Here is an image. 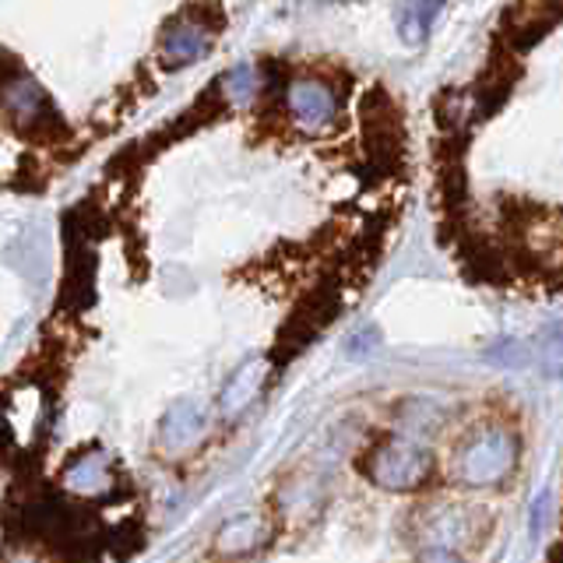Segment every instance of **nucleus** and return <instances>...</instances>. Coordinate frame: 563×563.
<instances>
[{
  "mask_svg": "<svg viewBox=\"0 0 563 563\" xmlns=\"http://www.w3.org/2000/svg\"><path fill=\"white\" fill-rule=\"evenodd\" d=\"M518 462V437L504 427H483L457 444L451 475L462 486H497Z\"/></svg>",
  "mask_w": 563,
  "mask_h": 563,
  "instance_id": "f257e3e1",
  "label": "nucleus"
},
{
  "mask_svg": "<svg viewBox=\"0 0 563 563\" xmlns=\"http://www.w3.org/2000/svg\"><path fill=\"white\" fill-rule=\"evenodd\" d=\"M0 110H4L11 128L29 141H60L67 134L57 106L29 78V70H14L8 81H0Z\"/></svg>",
  "mask_w": 563,
  "mask_h": 563,
  "instance_id": "f03ea898",
  "label": "nucleus"
},
{
  "mask_svg": "<svg viewBox=\"0 0 563 563\" xmlns=\"http://www.w3.org/2000/svg\"><path fill=\"white\" fill-rule=\"evenodd\" d=\"M339 310H342V278H324L321 286H317L303 299V303L292 310L286 328L278 331V342H275L272 360L275 363L296 360L299 352H303L317 339V334H321L334 321V313H339Z\"/></svg>",
  "mask_w": 563,
  "mask_h": 563,
  "instance_id": "7ed1b4c3",
  "label": "nucleus"
},
{
  "mask_svg": "<svg viewBox=\"0 0 563 563\" xmlns=\"http://www.w3.org/2000/svg\"><path fill=\"white\" fill-rule=\"evenodd\" d=\"M430 468H433L430 451L409 437H384L363 462L369 483H377L380 489H398V493L419 489L427 483Z\"/></svg>",
  "mask_w": 563,
  "mask_h": 563,
  "instance_id": "20e7f679",
  "label": "nucleus"
},
{
  "mask_svg": "<svg viewBox=\"0 0 563 563\" xmlns=\"http://www.w3.org/2000/svg\"><path fill=\"white\" fill-rule=\"evenodd\" d=\"M363 123H366V158L377 173L391 176L401 166V120L395 99L384 88H369L363 99Z\"/></svg>",
  "mask_w": 563,
  "mask_h": 563,
  "instance_id": "39448f33",
  "label": "nucleus"
},
{
  "mask_svg": "<svg viewBox=\"0 0 563 563\" xmlns=\"http://www.w3.org/2000/svg\"><path fill=\"white\" fill-rule=\"evenodd\" d=\"M419 556L427 560H454L465 553V545L475 539V518L462 504H440L422 507L419 515Z\"/></svg>",
  "mask_w": 563,
  "mask_h": 563,
  "instance_id": "423d86ee",
  "label": "nucleus"
},
{
  "mask_svg": "<svg viewBox=\"0 0 563 563\" xmlns=\"http://www.w3.org/2000/svg\"><path fill=\"white\" fill-rule=\"evenodd\" d=\"M289 113L303 131L321 134L334 128V113H339V99H334L331 85L317 78H299L289 88Z\"/></svg>",
  "mask_w": 563,
  "mask_h": 563,
  "instance_id": "0eeeda50",
  "label": "nucleus"
},
{
  "mask_svg": "<svg viewBox=\"0 0 563 563\" xmlns=\"http://www.w3.org/2000/svg\"><path fill=\"white\" fill-rule=\"evenodd\" d=\"M211 40H216V29H211L205 18H198L190 11L176 25H169V32L163 35V60L169 67H187V64L205 57Z\"/></svg>",
  "mask_w": 563,
  "mask_h": 563,
  "instance_id": "6e6552de",
  "label": "nucleus"
},
{
  "mask_svg": "<svg viewBox=\"0 0 563 563\" xmlns=\"http://www.w3.org/2000/svg\"><path fill=\"white\" fill-rule=\"evenodd\" d=\"M264 380H268V360H246L236 374L229 377V384L222 387V398H219L222 416L229 422H236L261 398Z\"/></svg>",
  "mask_w": 563,
  "mask_h": 563,
  "instance_id": "1a4fd4ad",
  "label": "nucleus"
},
{
  "mask_svg": "<svg viewBox=\"0 0 563 563\" xmlns=\"http://www.w3.org/2000/svg\"><path fill=\"white\" fill-rule=\"evenodd\" d=\"M205 437V409L198 401H176L163 419V444L169 451H187Z\"/></svg>",
  "mask_w": 563,
  "mask_h": 563,
  "instance_id": "9d476101",
  "label": "nucleus"
},
{
  "mask_svg": "<svg viewBox=\"0 0 563 563\" xmlns=\"http://www.w3.org/2000/svg\"><path fill=\"white\" fill-rule=\"evenodd\" d=\"M444 11V0H401L398 4V32L409 46H419L430 35L433 22Z\"/></svg>",
  "mask_w": 563,
  "mask_h": 563,
  "instance_id": "9b49d317",
  "label": "nucleus"
},
{
  "mask_svg": "<svg viewBox=\"0 0 563 563\" xmlns=\"http://www.w3.org/2000/svg\"><path fill=\"white\" fill-rule=\"evenodd\" d=\"M462 261H465V272L468 278L475 282H486V286H504L510 268H507V257L493 251L489 243L475 240V243H465L462 246Z\"/></svg>",
  "mask_w": 563,
  "mask_h": 563,
  "instance_id": "f8f14e48",
  "label": "nucleus"
},
{
  "mask_svg": "<svg viewBox=\"0 0 563 563\" xmlns=\"http://www.w3.org/2000/svg\"><path fill=\"white\" fill-rule=\"evenodd\" d=\"M67 483L78 493H102L113 486V475L102 454H81L78 462L67 468Z\"/></svg>",
  "mask_w": 563,
  "mask_h": 563,
  "instance_id": "ddd939ff",
  "label": "nucleus"
},
{
  "mask_svg": "<svg viewBox=\"0 0 563 563\" xmlns=\"http://www.w3.org/2000/svg\"><path fill=\"white\" fill-rule=\"evenodd\" d=\"M257 70L251 64H236L233 70H225L222 81H219V92L225 96V102H233V106H243V102H251L257 96Z\"/></svg>",
  "mask_w": 563,
  "mask_h": 563,
  "instance_id": "4468645a",
  "label": "nucleus"
},
{
  "mask_svg": "<svg viewBox=\"0 0 563 563\" xmlns=\"http://www.w3.org/2000/svg\"><path fill=\"white\" fill-rule=\"evenodd\" d=\"M257 536H261V521L254 515H243L236 521H229V528L222 532V550L243 553V545H257Z\"/></svg>",
  "mask_w": 563,
  "mask_h": 563,
  "instance_id": "2eb2a0df",
  "label": "nucleus"
},
{
  "mask_svg": "<svg viewBox=\"0 0 563 563\" xmlns=\"http://www.w3.org/2000/svg\"><path fill=\"white\" fill-rule=\"evenodd\" d=\"M380 349V331L377 328H360V331H352L349 334V342H345V356H366V352H377Z\"/></svg>",
  "mask_w": 563,
  "mask_h": 563,
  "instance_id": "dca6fc26",
  "label": "nucleus"
}]
</instances>
